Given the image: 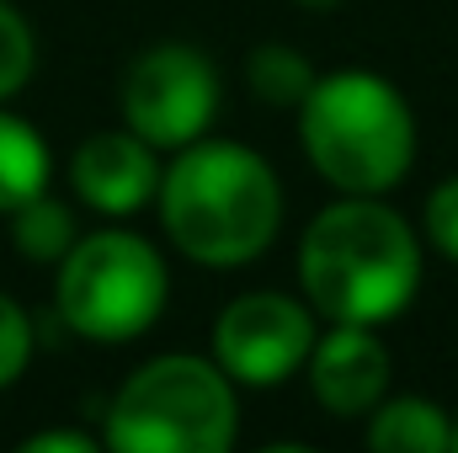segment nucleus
<instances>
[{
    "label": "nucleus",
    "instance_id": "1",
    "mask_svg": "<svg viewBox=\"0 0 458 453\" xmlns=\"http://www.w3.org/2000/svg\"><path fill=\"white\" fill-rule=\"evenodd\" d=\"M299 278L331 326H378L400 315L421 283L416 229L389 203L346 192L304 229Z\"/></svg>",
    "mask_w": 458,
    "mask_h": 453
},
{
    "label": "nucleus",
    "instance_id": "2",
    "mask_svg": "<svg viewBox=\"0 0 458 453\" xmlns=\"http://www.w3.org/2000/svg\"><path fill=\"white\" fill-rule=\"evenodd\" d=\"M155 198L176 251L203 267H240L261 256L283 225V192L272 166L234 139L182 144Z\"/></svg>",
    "mask_w": 458,
    "mask_h": 453
},
{
    "label": "nucleus",
    "instance_id": "3",
    "mask_svg": "<svg viewBox=\"0 0 458 453\" xmlns=\"http://www.w3.org/2000/svg\"><path fill=\"white\" fill-rule=\"evenodd\" d=\"M299 133L315 171L357 198L389 192L416 160V117L405 97L368 70H336L315 81L299 102Z\"/></svg>",
    "mask_w": 458,
    "mask_h": 453
},
{
    "label": "nucleus",
    "instance_id": "4",
    "mask_svg": "<svg viewBox=\"0 0 458 453\" xmlns=\"http://www.w3.org/2000/svg\"><path fill=\"white\" fill-rule=\"evenodd\" d=\"M234 389L208 357L165 352L144 363L107 411V449L123 453H225L234 443Z\"/></svg>",
    "mask_w": 458,
    "mask_h": 453
},
{
    "label": "nucleus",
    "instance_id": "5",
    "mask_svg": "<svg viewBox=\"0 0 458 453\" xmlns=\"http://www.w3.org/2000/svg\"><path fill=\"white\" fill-rule=\"evenodd\" d=\"M165 261L149 240L102 229L59 256V315L86 341H133L165 310Z\"/></svg>",
    "mask_w": 458,
    "mask_h": 453
},
{
    "label": "nucleus",
    "instance_id": "6",
    "mask_svg": "<svg viewBox=\"0 0 458 453\" xmlns=\"http://www.w3.org/2000/svg\"><path fill=\"white\" fill-rule=\"evenodd\" d=\"M219 113V75L187 43H160L139 54L123 75V117L155 150H182L208 133Z\"/></svg>",
    "mask_w": 458,
    "mask_h": 453
},
{
    "label": "nucleus",
    "instance_id": "7",
    "mask_svg": "<svg viewBox=\"0 0 458 453\" xmlns=\"http://www.w3.org/2000/svg\"><path fill=\"white\" fill-rule=\"evenodd\" d=\"M315 321L288 294H240L214 326V363L240 384H283L310 363Z\"/></svg>",
    "mask_w": 458,
    "mask_h": 453
},
{
    "label": "nucleus",
    "instance_id": "8",
    "mask_svg": "<svg viewBox=\"0 0 458 453\" xmlns=\"http://www.w3.org/2000/svg\"><path fill=\"white\" fill-rule=\"evenodd\" d=\"M310 389L331 416H368L389 389V352L368 326H331L310 346Z\"/></svg>",
    "mask_w": 458,
    "mask_h": 453
},
{
    "label": "nucleus",
    "instance_id": "9",
    "mask_svg": "<svg viewBox=\"0 0 458 453\" xmlns=\"http://www.w3.org/2000/svg\"><path fill=\"white\" fill-rule=\"evenodd\" d=\"M70 182L97 214H139L160 192L155 144H144L133 128L128 133H91L70 160Z\"/></svg>",
    "mask_w": 458,
    "mask_h": 453
},
{
    "label": "nucleus",
    "instance_id": "10",
    "mask_svg": "<svg viewBox=\"0 0 458 453\" xmlns=\"http://www.w3.org/2000/svg\"><path fill=\"white\" fill-rule=\"evenodd\" d=\"M368 449L373 453H443V449H454V422H448L443 406L405 395V400L373 406Z\"/></svg>",
    "mask_w": 458,
    "mask_h": 453
},
{
    "label": "nucleus",
    "instance_id": "11",
    "mask_svg": "<svg viewBox=\"0 0 458 453\" xmlns=\"http://www.w3.org/2000/svg\"><path fill=\"white\" fill-rule=\"evenodd\" d=\"M48 192V144L32 123L0 113V214Z\"/></svg>",
    "mask_w": 458,
    "mask_h": 453
},
{
    "label": "nucleus",
    "instance_id": "12",
    "mask_svg": "<svg viewBox=\"0 0 458 453\" xmlns=\"http://www.w3.org/2000/svg\"><path fill=\"white\" fill-rule=\"evenodd\" d=\"M11 240H16V251L27 261H59L75 245V214L59 198L38 192L21 209H11Z\"/></svg>",
    "mask_w": 458,
    "mask_h": 453
},
{
    "label": "nucleus",
    "instance_id": "13",
    "mask_svg": "<svg viewBox=\"0 0 458 453\" xmlns=\"http://www.w3.org/2000/svg\"><path fill=\"white\" fill-rule=\"evenodd\" d=\"M245 81H250V91H256L267 107H299V102L310 97V86H315L310 59L293 54V48H283V43H261V48H250V59H245Z\"/></svg>",
    "mask_w": 458,
    "mask_h": 453
},
{
    "label": "nucleus",
    "instance_id": "14",
    "mask_svg": "<svg viewBox=\"0 0 458 453\" xmlns=\"http://www.w3.org/2000/svg\"><path fill=\"white\" fill-rule=\"evenodd\" d=\"M32 64H38L32 27L21 21V11H16V5H5V0H0V102H5V97H16V91L27 86Z\"/></svg>",
    "mask_w": 458,
    "mask_h": 453
},
{
    "label": "nucleus",
    "instance_id": "15",
    "mask_svg": "<svg viewBox=\"0 0 458 453\" xmlns=\"http://www.w3.org/2000/svg\"><path fill=\"white\" fill-rule=\"evenodd\" d=\"M27 357H32V321L11 294H0V389L21 379Z\"/></svg>",
    "mask_w": 458,
    "mask_h": 453
},
{
    "label": "nucleus",
    "instance_id": "16",
    "mask_svg": "<svg viewBox=\"0 0 458 453\" xmlns=\"http://www.w3.org/2000/svg\"><path fill=\"white\" fill-rule=\"evenodd\" d=\"M427 235L448 261H458V176L427 198Z\"/></svg>",
    "mask_w": 458,
    "mask_h": 453
},
{
    "label": "nucleus",
    "instance_id": "17",
    "mask_svg": "<svg viewBox=\"0 0 458 453\" xmlns=\"http://www.w3.org/2000/svg\"><path fill=\"white\" fill-rule=\"evenodd\" d=\"M21 449L27 453H91L97 438H86V432H38V438H27Z\"/></svg>",
    "mask_w": 458,
    "mask_h": 453
},
{
    "label": "nucleus",
    "instance_id": "18",
    "mask_svg": "<svg viewBox=\"0 0 458 453\" xmlns=\"http://www.w3.org/2000/svg\"><path fill=\"white\" fill-rule=\"evenodd\" d=\"M299 5H310V11H331V5H342V0H299Z\"/></svg>",
    "mask_w": 458,
    "mask_h": 453
},
{
    "label": "nucleus",
    "instance_id": "19",
    "mask_svg": "<svg viewBox=\"0 0 458 453\" xmlns=\"http://www.w3.org/2000/svg\"><path fill=\"white\" fill-rule=\"evenodd\" d=\"M454 449H458V422H454Z\"/></svg>",
    "mask_w": 458,
    "mask_h": 453
}]
</instances>
